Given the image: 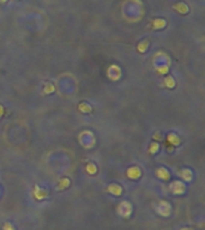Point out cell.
Returning <instances> with one entry per match:
<instances>
[{"instance_id": "6da1fadb", "label": "cell", "mask_w": 205, "mask_h": 230, "mask_svg": "<svg viewBox=\"0 0 205 230\" xmlns=\"http://www.w3.org/2000/svg\"><path fill=\"white\" fill-rule=\"evenodd\" d=\"M169 189L174 194H182L185 192V189H186V186L181 181H173L169 185Z\"/></svg>"}, {"instance_id": "7a4b0ae2", "label": "cell", "mask_w": 205, "mask_h": 230, "mask_svg": "<svg viewBox=\"0 0 205 230\" xmlns=\"http://www.w3.org/2000/svg\"><path fill=\"white\" fill-rule=\"evenodd\" d=\"M118 211L119 213L122 216V217H128L131 215V211H132V206L128 201H122L119 206H118Z\"/></svg>"}, {"instance_id": "3957f363", "label": "cell", "mask_w": 205, "mask_h": 230, "mask_svg": "<svg viewBox=\"0 0 205 230\" xmlns=\"http://www.w3.org/2000/svg\"><path fill=\"white\" fill-rule=\"evenodd\" d=\"M156 210L162 216H168L170 213V205L167 201H160L156 206Z\"/></svg>"}, {"instance_id": "277c9868", "label": "cell", "mask_w": 205, "mask_h": 230, "mask_svg": "<svg viewBox=\"0 0 205 230\" xmlns=\"http://www.w3.org/2000/svg\"><path fill=\"white\" fill-rule=\"evenodd\" d=\"M120 74H121V72H120V68H119L118 66L113 65V66H110V67L108 68V77H109L110 79L118 80V79L120 78Z\"/></svg>"}, {"instance_id": "5b68a950", "label": "cell", "mask_w": 205, "mask_h": 230, "mask_svg": "<svg viewBox=\"0 0 205 230\" xmlns=\"http://www.w3.org/2000/svg\"><path fill=\"white\" fill-rule=\"evenodd\" d=\"M127 176L130 179H138L140 176V169L138 167H132L127 170Z\"/></svg>"}, {"instance_id": "8992f818", "label": "cell", "mask_w": 205, "mask_h": 230, "mask_svg": "<svg viewBox=\"0 0 205 230\" xmlns=\"http://www.w3.org/2000/svg\"><path fill=\"white\" fill-rule=\"evenodd\" d=\"M156 176L162 179V180H168L169 179V171L166 168H158L156 170Z\"/></svg>"}, {"instance_id": "52a82bcc", "label": "cell", "mask_w": 205, "mask_h": 230, "mask_svg": "<svg viewBox=\"0 0 205 230\" xmlns=\"http://www.w3.org/2000/svg\"><path fill=\"white\" fill-rule=\"evenodd\" d=\"M110 193H113L114 195H120L121 194V192H122V188L119 186V185H115V183H113V185H110V186H108V188H107Z\"/></svg>"}, {"instance_id": "ba28073f", "label": "cell", "mask_w": 205, "mask_h": 230, "mask_svg": "<svg viewBox=\"0 0 205 230\" xmlns=\"http://www.w3.org/2000/svg\"><path fill=\"white\" fill-rule=\"evenodd\" d=\"M167 139H168L169 144H172V145H174V146H178V145H180V139H179V137H176V134H174V133H170V134H168Z\"/></svg>"}, {"instance_id": "9c48e42d", "label": "cell", "mask_w": 205, "mask_h": 230, "mask_svg": "<svg viewBox=\"0 0 205 230\" xmlns=\"http://www.w3.org/2000/svg\"><path fill=\"white\" fill-rule=\"evenodd\" d=\"M180 176L185 181H191L192 180V171L190 169H182V170H180Z\"/></svg>"}, {"instance_id": "30bf717a", "label": "cell", "mask_w": 205, "mask_h": 230, "mask_svg": "<svg viewBox=\"0 0 205 230\" xmlns=\"http://www.w3.org/2000/svg\"><path fill=\"white\" fill-rule=\"evenodd\" d=\"M163 84L164 85H167L168 88H174V85H175V82H174V79L172 78V77H167V78H164V80H163Z\"/></svg>"}, {"instance_id": "8fae6325", "label": "cell", "mask_w": 205, "mask_h": 230, "mask_svg": "<svg viewBox=\"0 0 205 230\" xmlns=\"http://www.w3.org/2000/svg\"><path fill=\"white\" fill-rule=\"evenodd\" d=\"M70 185V180L69 179H63V180H60V185H59V189L60 188H65V187H67Z\"/></svg>"}, {"instance_id": "7c38bea8", "label": "cell", "mask_w": 205, "mask_h": 230, "mask_svg": "<svg viewBox=\"0 0 205 230\" xmlns=\"http://www.w3.org/2000/svg\"><path fill=\"white\" fill-rule=\"evenodd\" d=\"M87 171H88L89 174H95V173H96V167H95L93 163H90V164L87 165Z\"/></svg>"}, {"instance_id": "4fadbf2b", "label": "cell", "mask_w": 205, "mask_h": 230, "mask_svg": "<svg viewBox=\"0 0 205 230\" xmlns=\"http://www.w3.org/2000/svg\"><path fill=\"white\" fill-rule=\"evenodd\" d=\"M157 150H158V144L152 143V144H151V146H150V150H149V151H150V153H151V155H154Z\"/></svg>"}, {"instance_id": "5bb4252c", "label": "cell", "mask_w": 205, "mask_h": 230, "mask_svg": "<svg viewBox=\"0 0 205 230\" xmlns=\"http://www.w3.org/2000/svg\"><path fill=\"white\" fill-rule=\"evenodd\" d=\"M87 106H88V104H81L79 109L83 110V112H90V110H91V107H87Z\"/></svg>"}, {"instance_id": "9a60e30c", "label": "cell", "mask_w": 205, "mask_h": 230, "mask_svg": "<svg viewBox=\"0 0 205 230\" xmlns=\"http://www.w3.org/2000/svg\"><path fill=\"white\" fill-rule=\"evenodd\" d=\"M47 86H48V88H46V89H44V94H49V92H52V91L54 90L53 85H50V84H49V85H47Z\"/></svg>"}, {"instance_id": "2e32d148", "label": "cell", "mask_w": 205, "mask_h": 230, "mask_svg": "<svg viewBox=\"0 0 205 230\" xmlns=\"http://www.w3.org/2000/svg\"><path fill=\"white\" fill-rule=\"evenodd\" d=\"M4 230H14V229H13V227H12L10 223H6V224L4 225Z\"/></svg>"}, {"instance_id": "e0dca14e", "label": "cell", "mask_w": 205, "mask_h": 230, "mask_svg": "<svg viewBox=\"0 0 205 230\" xmlns=\"http://www.w3.org/2000/svg\"><path fill=\"white\" fill-rule=\"evenodd\" d=\"M2 112H4V109H2V107H1V106H0V116H1V115H2Z\"/></svg>"}]
</instances>
